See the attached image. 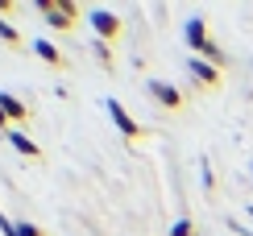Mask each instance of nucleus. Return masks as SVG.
<instances>
[{
	"label": "nucleus",
	"mask_w": 253,
	"mask_h": 236,
	"mask_svg": "<svg viewBox=\"0 0 253 236\" xmlns=\"http://www.w3.org/2000/svg\"><path fill=\"white\" fill-rule=\"evenodd\" d=\"M34 50L42 54V62H50V67H58V62H62V54H58L54 46H50V41H34Z\"/></svg>",
	"instance_id": "7"
},
{
	"label": "nucleus",
	"mask_w": 253,
	"mask_h": 236,
	"mask_svg": "<svg viewBox=\"0 0 253 236\" xmlns=\"http://www.w3.org/2000/svg\"><path fill=\"white\" fill-rule=\"evenodd\" d=\"M249 216H253V211H249Z\"/></svg>",
	"instance_id": "14"
},
{
	"label": "nucleus",
	"mask_w": 253,
	"mask_h": 236,
	"mask_svg": "<svg viewBox=\"0 0 253 236\" xmlns=\"http://www.w3.org/2000/svg\"><path fill=\"white\" fill-rule=\"evenodd\" d=\"M8 141H13V145L21 149V154H29V157H38V154H42V149H38L34 141H29V137H25V133H8Z\"/></svg>",
	"instance_id": "8"
},
{
	"label": "nucleus",
	"mask_w": 253,
	"mask_h": 236,
	"mask_svg": "<svg viewBox=\"0 0 253 236\" xmlns=\"http://www.w3.org/2000/svg\"><path fill=\"white\" fill-rule=\"evenodd\" d=\"M150 95H154V100H162L166 108H178V104H183V95H178L174 87H166V83H150Z\"/></svg>",
	"instance_id": "5"
},
{
	"label": "nucleus",
	"mask_w": 253,
	"mask_h": 236,
	"mask_svg": "<svg viewBox=\"0 0 253 236\" xmlns=\"http://www.w3.org/2000/svg\"><path fill=\"white\" fill-rule=\"evenodd\" d=\"M91 25H96V34L112 38L121 29V21H117V13H108V8H96V13H91Z\"/></svg>",
	"instance_id": "3"
},
{
	"label": "nucleus",
	"mask_w": 253,
	"mask_h": 236,
	"mask_svg": "<svg viewBox=\"0 0 253 236\" xmlns=\"http://www.w3.org/2000/svg\"><path fill=\"white\" fill-rule=\"evenodd\" d=\"M108 112H112V120H117V128H121L125 137H141V124H137V120H129V112H125L117 100H108Z\"/></svg>",
	"instance_id": "2"
},
{
	"label": "nucleus",
	"mask_w": 253,
	"mask_h": 236,
	"mask_svg": "<svg viewBox=\"0 0 253 236\" xmlns=\"http://www.w3.org/2000/svg\"><path fill=\"white\" fill-rule=\"evenodd\" d=\"M0 38H8V41H17V29L8 25V21H0Z\"/></svg>",
	"instance_id": "12"
},
{
	"label": "nucleus",
	"mask_w": 253,
	"mask_h": 236,
	"mask_svg": "<svg viewBox=\"0 0 253 236\" xmlns=\"http://www.w3.org/2000/svg\"><path fill=\"white\" fill-rule=\"evenodd\" d=\"M187 41H191V46L199 50V54H208V58H212V62H220V58H224V54H220V46H216V41H208V25H204V21H187Z\"/></svg>",
	"instance_id": "1"
},
{
	"label": "nucleus",
	"mask_w": 253,
	"mask_h": 236,
	"mask_svg": "<svg viewBox=\"0 0 253 236\" xmlns=\"http://www.w3.org/2000/svg\"><path fill=\"white\" fill-rule=\"evenodd\" d=\"M4 120H8V116H4V108H0V124H4Z\"/></svg>",
	"instance_id": "13"
},
{
	"label": "nucleus",
	"mask_w": 253,
	"mask_h": 236,
	"mask_svg": "<svg viewBox=\"0 0 253 236\" xmlns=\"http://www.w3.org/2000/svg\"><path fill=\"white\" fill-rule=\"evenodd\" d=\"M42 8H46V17H50V25H54V29H67L71 25V13H75V8H58V4H50V0H42Z\"/></svg>",
	"instance_id": "4"
},
{
	"label": "nucleus",
	"mask_w": 253,
	"mask_h": 236,
	"mask_svg": "<svg viewBox=\"0 0 253 236\" xmlns=\"http://www.w3.org/2000/svg\"><path fill=\"white\" fill-rule=\"evenodd\" d=\"M0 108H4V116H13V120H25V104L13 100V95H4V91H0Z\"/></svg>",
	"instance_id": "6"
},
{
	"label": "nucleus",
	"mask_w": 253,
	"mask_h": 236,
	"mask_svg": "<svg viewBox=\"0 0 253 236\" xmlns=\"http://www.w3.org/2000/svg\"><path fill=\"white\" fill-rule=\"evenodd\" d=\"M170 236H191V224H187V220H178L174 228H170Z\"/></svg>",
	"instance_id": "11"
},
{
	"label": "nucleus",
	"mask_w": 253,
	"mask_h": 236,
	"mask_svg": "<svg viewBox=\"0 0 253 236\" xmlns=\"http://www.w3.org/2000/svg\"><path fill=\"white\" fill-rule=\"evenodd\" d=\"M13 236H42V232H38V228H34V224H29V220H25V224H17V232H13Z\"/></svg>",
	"instance_id": "10"
},
{
	"label": "nucleus",
	"mask_w": 253,
	"mask_h": 236,
	"mask_svg": "<svg viewBox=\"0 0 253 236\" xmlns=\"http://www.w3.org/2000/svg\"><path fill=\"white\" fill-rule=\"evenodd\" d=\"M191 71H195V75H199V79H204V83H212V87L220 83V75H216V67H208V62H199V58L191 62Z\"/></svg>",
	"instance_id": "9"
}]
</instances>
